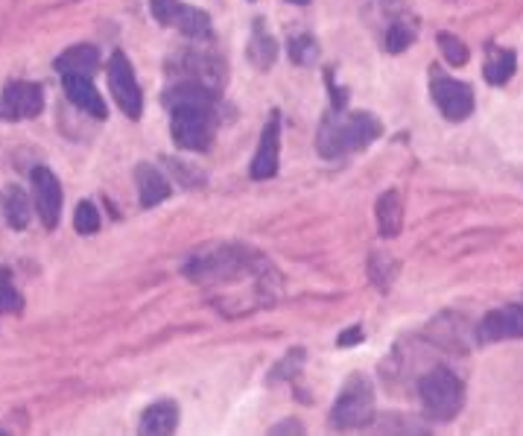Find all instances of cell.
Returning a JSON list of instances; mask_svg holds the SVG:
<instances>
[{"instance_id":"1","label":"cell","mask_w":523,"mask_h":436,"mask_svg":"<svg viewBox=\"0 0 523 436\" xmlns=\"http://www.w3.org/2000/svg\"><path fill=\"white\" fill-rule=\"evenodd\" d=\"M380 135V120L372 115H342V109H334L331 118H325L322 129H319V138H316V147H319V156L325 159H337L345 153H357V150H366L374 138Z\"/></svg>"},{"instance_id":"2","label":"cell","mask_w":523,"mask_h":436,"mask_svg":"<svg viewBox=\"0 0 523 436\" xmlns=\"http://www.w3.org/2000/svg\"><path fill=\"white\" fill-rule=\"evenodd\" d=\"M418 401H421V413L430 422H450L459 416L465 401L462 381L450 369L439 366L418 381Z\"/></svg>"},{"instance_id":"3","label":"cell","mask_w":523,"mask_h":436,"mask_svg":"<svg viewBox=\"0 0 523 436\" xmlns=\"http://www.w3.org/2000/svg\"><path fill=\"white\" fill-rule=\"evenodd\" d=\"M374 422V387L372 381L360 372H354L342 393L334 401L331 410V425L337 431H357V428H369Z\"/></svg>"},{"instance_id":"4","label":"cell","mask_w":523,"mask_h":436,"mask_svg":"<svg viewBox=\"0 0 523 436\" xmlns=\"http://www.w3.org/2000/svg\"><path fill=\"white\" fill-rule=\"evenodd\" d=\"M150 12L161 27H173L187 39H205L211 33L208 15L196 6H185L182 0H150Z\"/></svg>"},{"instance_id":"5","label":"cell","mask_w":523,"mask_h":436,"mask_svg":"<svg viewBox=\"0 0 523 436\" xmlns=\"http://www.w3.org/2000/svg\"><path fill=\"white\" fill-rule=\"evenodd\" d=\"M109 85H112L114 100H117V109L126 115V118H141L144 112V97H141V85L135 80V71L129 65V59L114 50L112 59H109Z\"/></svg>"},{"instance_id":"6","label":"cell","mask_w":523,"mask_h":436,"mask_svg":"<svg viewBox=\"0 0 523 436\" xmlns=\"http://www.w3.org/2000/svg\"><path fill=\"white\" fill-rule=\"evenodd\" d=\"M430 94H433V103L439 106L442 118L453 120V123L471 118V112H474V91L468 82L442 77L439 71H433Z\"/></svg>"},{"instance_id":"7","label":"cell","mask_w":523,"mask_h":436,"mask_svg":"<svg viewBox=\"0 0 523 436\" xmlns=\"http://www.w3.org/2000/svg\"><path fill=\"white\" fill-rule=\"evenodd\" d=\"M41 106H44V94H41V85H36V82H9L3 88L0 112L6 118H36V115H41Z\"/></svg>"},{"instance_id":"8","label":"cell","mask_w":523,"mask_h":436,"mask_svg":"<svg viewBox=\"0 0 523 436\" xmlns=\"http://www.w3.org/2000/svg\"><path fill=\"white\" fill-rule=\"evenodd\" d=\"M33 197H36L38 217H41L44 229H56V223L62 217V185L47 167L33 170Z\"/></svg>"},{"instance_id":"9","label":"cell","mask_w":523,"mask_h":436,"mask_svg":"<svg viewBox=\"0 0 523 436\" xmlns=\"http://www.w3.org/2000/svg\"><path fill=\"white\" fill-rule=\"evenodd\" d=\"M480 343H500V340H515L523 337V308L521 305H506L486 314V319L477 328Z\"/></svg>"},{"instance_id":"10","label":"cell","mask_w":523,"mask_h":436,"mask_svg":"<svg viewBox=\"0 0 523 436\" xmlns=\"http://www.w3.org/2000/svg\"><path fill=\"white\" fill-rule=\"evenodd\" d=\"M278 132H281V118L272 115L269 123L263 126V135L261 141H258V153L252 159V179H272L275 176V170H278V153H281Z\"/></svg>"},{"instance_id":"11","label":"cell","mask_w":523,"mask_h":436,"mask_svg":"<svg viewBox=\"0 0 523 436\" xmlns=\"http://www.w3.org/2000/svg\"><path fill=\"white\" fill-rule=\"evenodd\" d=\"M62 88H65V94H68V100H71L74 106H79L85 115H91V118H106V103H103L100 91L94 88L91 77H85V74H62Z\"/></svg>"},{"instance_id":"12","label":"cell","mask_w":523,"mask_h":436,"mask_svg":"<svg viewBox=\"0 0 523 436\" xmlns=\"http://www.w3.org/2000/svg\"><path fill=\"white\" fill-rule=\"evenodd\" d=\"M377 232L383 238H398L404 229V199L398 191H386L383 197L377 199Z\"/></svg>"},{"instance_id":"13","label":"cell","mask_w":523,"mask_h":436,"mask_svg":"<svg viewBox=\"0 0 523 436\" xmlns=\"http://www.w3.org/2000/svg\"><path fill=\"white\" fill-rule=\"evenodd\" d=\"M135 182H138V202L144 208H152V205H158V202H164V199L170 197L167 176L161 170H155L152 164H138Z\"/></svg>"},{"instance_id":"14","label":"cell","mask_w":523,"mask_h":436,"mask_svg":"<svg viewBox=\"0 0 523 436\" xmlns=\"http://www.w3.org/2000/svg\"><path fill=\"white\" fill-rule=\"evenodd\" d=\"M179 428V407L173 401H155L141 416L144 434H173Z\"/></svg>"},{"instance_id":"15","label":"cell","mask_w":523,"mask_h":436,"mask_svg":"<svg viewBox=\"0 0 523 436\" xmlns=\"http://www.w3.org/2000/svg\"><path fill=\"white\" fill-rule=\"evenodd\" d=\"M97 65H100V56H97V47H91V44H76L56 59L59 74H85V77H91L97 71Z\"/></svg>"},{"instance_id":"16","label":"cell","mask_w":523,"mask_h":436,"mask_svg":"<svg viewBox=\"0 0 523 436\" xmlns=\"http://www.w3.org/2000/svg\"><path fill=\"white\" fill-rule=\"evenodd\" d=\"M515 68H518V56H515V50H506V47L488 44L486 68H483V74H486V80L491 82V85H506V82L512 80Z\"/></svg>"},{"instance_id":"17","label":"cell","mask_w":523,"mask_h":436,"mask_svg":"<svg viewBox=\"0 0 523 436\" xmlns=\"http://www.w3.org/2000/svg\"><path fill=\"white\" fill-rule=\"evenodd\" d=\"M3 217L12 229H27V223H30V199L15 185H9L3 191Z\"/></svg>"},{"instance_id":"18","label":"cell","mask_w":523,"mask_h":436,"mask_svg":"<svg viewBox=\"0 0 523 436\" xmlns=\"http://www.w3.org/2000/svg\"><path fill=\"white\" fill-rule=\"evenodd\" d=\"M278 53V44L275 39L266 33V24L263 21H255V30H252V44H249V56L258 68H269L272 59Z\"/></svg>"},{"instance_id":"19","label":"cell","mask_w":523,"mask_h":436,"mask_svg":"<svg viewBox=\"0 0 523 436\" xmlns=\"http://www.w3.org/2000/svg\"><path fill=\"white\" fill-rule=\"evenodd\" d=\"M287 50H290V59L296 62V65H313L316 59H319V44L313 36H293L290 44H287Z\"/></svg>"},{"instance_id":"20","label":"cell","mask_w":523,"mask_h":436,"mask_svg":"<svg viewBox=\"0 0 523 436\" xmlns=\"http://www.w3.org/2000/svg\"><path fill=\"white\" fill-rule=\"evenodd\" d=\"M74 226L79 235H94L100 229V214L94 208V202H79L74 214Z\"/></svg>"},{"instance_id":"21","label":"cell","mask_w":523,"mask_h":436,"mask_svg":"<svg viewBox=\"0 0 523 436\" xmlns=\"http://www.w3.org/2000/svg\"><path fill=\"white\" fill-rule=\"evenodd\" d=\"M439 47H442L445 59H448L453 68H459V65L468 62V47L459 41V36H453V33H439Z\"/></svg>"},{"instance_id":"22","label":"cell","mask_w":523,"mask_h":436,"mask_svg":"<svg viewBox=\"0 0 523 436\" xmlns=\"http://www.w3.org/2000/svg\"><path fill=\"white\" fill-rule=\"evenodd\" d=\"M412 41H415V36H412V27H407V24H392L389 27V33H386V50L389 53H404L407 47H410Z\"/></svg>"},{"instance_id":"23","label":"cell","mask_w":523,"mask_h":436,"mask_svg":"<svg viewBox=\"0 0 523 436\" xmlns=\"http://www.w3.org/2000/svg\"><path fill=\"white\" fill-rule=\"evenodd\" d=\"M18 308H21V299L12 287V278L0 267V311H18Z\"/></svg>"},{"instance_id":"24","label":"cell","mask_w":523,"mask_h":436,"mask_svg":"<svg viewBox=\"0 0 523 436\" xmlns=\"http://www.w3.org/2000/svg\"><path fill=\"white\" fill-rule=\"evenodd\" d=\"M354 343H360V328H354V331H345V334L339 337V346H354Z\"/></svg>"},{"instance_id":"25","label":"cell","mask_w":523,"mask_h":436,"mask_svg":"<svg viewBox=\"0 0 523 436\" xmlns=\"http://www.w3.org/2000/svg\"><path fill=\"white\" fill-rule=\"evenodd\" d=\"M275 431H301V428L296 425V422H284V425H278Z\"/></svg>"},{"instance_id":"26","label":"cell","mask_w":523,"mask_h":436,"mask_svg":"<svg viewBox=\"0 0 523 436\" xmlns=\"http://www.w3.org/2000/svg\"><path fill=\"white\" fill-rule=\"evenodd\" d=\"M290 3H307V0H290Z\"/></svg>"}]
</instances>
